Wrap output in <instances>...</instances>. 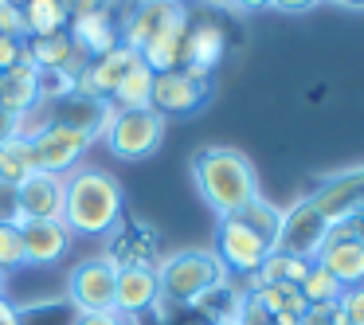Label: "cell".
<instances>
[{
  "label": "cell",
  "instance_id": "16",
  "mask_svg": "<svg viewBox=\"0 0 364 325\" xmlns=\"http://www.w3.org/2000/svg\"><path fill=\"white\" fill-rule=\"evenodd\" d=\"M67 36H71V43L82 51L87 59H98L106 55V51L118 48V16H114V4L102 12H87V16H71V24H67Z\"/></svg>",
  "mask_w": 364,
  "mask_h": 325
},
{
  "label": "cell",
  "instance_id": "20",
  "mask_svg": "<svg viewBox=\"0 0 364 325\" xmlns=\"http://www.w3.org/2000/svg\"><path fill=\"white\" fill-rule=\"evenodd\" d=\"M75 55H79V48L71 43V36H67V32L32 36V40H24V59L40 75H51V71H63L67 75V67H71Z\"/></svg>",
  "mask_w": 364,
  "mask_h": 325
},
{
  "label": "cell",
  "instance_id": "29",
  "mask_svg": "<svg viewBox=\"0 0 364 325\" xmlns=\"http://www.w3.org/2000/svg\"><path fill=\"white\" fill-rule=\"evenodd\" d=\"M337 309L345 314L348 325H364V286H348V290H341Z\"/></svg>",
  "mask_w": 364,
  "mask_h": 325
},
{
  "label": "cell",
  "instance_id": "25",
  "mask_svg": "<svg viewBox=\"0 0 364 325\" xmlns=\"http://www.w3.org/2000/svg\"><path fill=\"white\" fill-rule=\"evenodd\" d=\"M298 290H301V298H306V306H337V298H341V290H345V286H341L337 278L321 267V262H314V267H309V275L301 278Z\"/></svg>",
  "mask_w": 364,
  "mask_h": 325
},
{
  "label": "cell",
  "instance_id": "8",
  "mask_svg": "<svg viewBox=\"0 0 364 325\" xmlns=\"http://www.w3.org/2000/svg\"><path fill=\"white\" fill-rule=\"evenodd\" d=\"M114 267L106 255L87 259L67 275V302L75 306V314H110L114 309Z\"/></svg>",
  "mask_w": 364,
  "mask_h": 325
},
{
  "label": "cell",
  "instance_id": "24",
  "mask_svg": "<svg viewBox=\"0 0 364 325\" xmlns=\"http://www.w3.org/2000/svg\"><path fill=\"white\" fill-rule=\"evenodd\" d=\"M255 298H259V306L267 309L270 317H282V314H290V317H301L306 314V298H301V290L298 286H290V282H270V286H259L255 290Z\"/></svg>",
  "mask_w": 364,
  "mask_h": 325
},
{
  "label": "cell",
  "instance_id": "6",
  "mask_svg": "<svg viewBox=\"0 0 364 325\" xmlns=\"http://www.w3.org/2000/svg\"><path fill=\"white\" fill-rule=\"evenodd\" d=\"M325 239H329V220L314 208V200L301 196V200H294V204L282 212V228H278L274 251L314 262L317 255H321Z\"/></svg>",
  "mask_w": 364,
  "mask_h": 325
},
{
  "label": "cell",
  "instance_id": "15",
  "mask_svg": "<svg viewBox=\"0 0 364 325\" xmlns=\"http://www.w3.org/2000/svg\"><path fill=\"white\" fill-rule=\"evenodd\" d=\"M223 51H228V40H223V28L215 20H200V24L188 28L184 36V59H181V71L188 79H200L208 82L212 71L220 67Z\"/></svg>",
  "mask_w": 364,
  "mask_h": 325
},
{
  "label": "cell",
  "instance_id": "35",
  "mask_svg": "<svg viewBox=\"0 0 364 325\" xmlns=\"http://www.w3.org/2000/svg\"><path fill=\"white\" fill-rule=\"evenodd\" d=\"M309 267H314L309 259H294V255H290V259H286V282H290V286H301V278L309 275Z\"/></svg>",
  "mask_w": 364,
  "mask_h": 325
},
{
  "label": "cell",
  "instance_id": "33",
  "mask_svg": "<svg viewBox=\"0 0 364 325\" xmlns=\"http://www.w3.org/2000/svg\"><path fill=\"white\" fill-rule=\"evenodd\" d=\"M71 325H129V317H122V314H75L71 317Z\"/></svg>",
  "mask_w": 364,
  "mask_h": 325
},
{
  "label": "cell",
  "instance_id": "36",
  "mask_svg": "<svg viewBox=\"0 0 364 325\" xmlns=\"http://www.w3.org/2000/svg\"><path fill=\"white\" fill-rule=\"evenodd\" d=\"M314 4L317 0H270V9H278V12H306Z\"/></svg>",
  "mask_w": 364,
  "mask_h": 325
},
{
  "label": "cell",
  "instance_id": "22",
  "mask_svg": "<svg viewBox=\"0 0 364 325\" xmlns=\"http://www.w3.org/2000/svg\"><path fill=\"white\" fill-rule=\"evenodd\" d=\"M153 79H157V75H153L141 59H137V63L126 71V79L118 82V90L110 95V106H114V110H141V106H149Z\"/></svg>",
  "mask_w": 364,
  "mask_h": 325
},
{
  "label": "cell",
  "instance_id": "41",
  "mask_svg": "<svg viewBox=\"0 0 364 325\" xmlns=\"http://www.w3.org/2000/svg\"><path fill=\"white\" fill-rule=\"evenodd\" d=\"M0 294H9V275L0 270Z\"/></svg>",
  "mask_w": 364,
  "mask_h": 325
},
{
  "label": "cell",
  "instance_id": "5",
  "mask_svg": "<svg viewBox=\"0 0 364 325\" xmlns=\"http://www.w3.org/2000/svg\"><path fill=\"white\" fill-rule=\"evenodd\" d=\"M95 145V134L82 126H71V122H51L40 137L32 142L36 149V169L51 176H71L75 169L82 165V157Z\"/></svg>",
  "mask_w": 364,
  "mask_h": 325
},
{
  "label": "cell",
  "instance_id": "9",
  "mask_svg": "<svg viewBox=\"0 0 364 325\" xmlns=\"http://www.w3.org/2000/svg\"><path fill=\"white\" fill-rule=\"evenodd\" d=\"M137 51L126 48V43H118L114 51H106V55L90 59L87 67L79 71V79H75V95L90 98V102H110V95L118 90V82L126 79V71L137 63Z\"/></svg>",
  "mask_w": 364,
  "mask_h": 325
},
{
  "label": "cell",
  "instance_id": "19",
  "mask_svg": "<svg viewBox=\"0 0 364 325\" xmlns=\"http://www.w3.org/2000/svg\"><path fill=\"white\" fill-rule=\"evenodd\" d=\"M40 102V71L28 59L12 63L9 71H0V110H9L12 118Z\"/></svg>",
  "mask_w": 364,
  "mask_h": 325
},
{
  "label": "cell",
  "instance_id": "32",
  "mask_svg": "<svg viewBox=\"0 0 364 325\" xmlns=\"http://www.w3.org/2000/svg\"><path fill=\"white\" fill-rule=\"evenodd\" d=\"M59 4H63L67 16H87V12H102V9H110L114 0H59Z\"/></svg>",
  "mask_w": 364,
  "mask_h": 325
},
{
  "label": "cell",
  "instance_id": "40",
  "mask_svg": "<svg viewBox=\"0 0 364 325\" xmlns=\"http://www.w3.org/2000/svg\"><path fill=\"white\" fill-rule=\"evenodd\" d=\"M337 4H348V9H364V0H337Z\"/></svg>",
  "mask_w": 364,
  "mask_h": 325
},
{
  "label": "cell",
  "instance_id": "4",
  "mask_svg": "<svg viewBox=\"0 0 364 325\" xmlns=\"http://www.w3.org/2000/svg\"><path fill=\"white\" fill-rule=\"evenodd\" d=\"M165 142V118H161L153 106H141V110H118L106 129L102 145L114 153L118 161H145L161 149Z\"/></svg>",
  "mask_w": 364,
  "mask_h": 325
},
{
  "label": "cell",
  "instance_id": "13",
  "mask_svg": "<svg viewBox=\"0 0 364 325\" xmlns=\"http://www.w3.org/2000/svg\"><path fill=\"white\" fill-rule=\"evenodd\" d=\"M20 243H24V267H55L59 259H67L75 235L63 220H24Z\"/></svg>",
  "mask_w": 364,
  "mask_h": 325
},
{
  "label": "cell",
  "instance_id": "27",
  "mask_svg": "<svg viewBox=\"0 0 364 325\" xmlns=\"http://www.w3.org/2000/svg\"><path fill=\"white\" fill-rule=\"evenodd\" d=\"M55 122V106L51 102H36L32 110L16 114V137H24V142H36V137L43 134V129Z\"/></svg>",
  "mask_w": 364,
  "mask_h": 325
},
{
  "label": "cell",
  "instance_id": "7",
  "mask_svg": "<svg viewBox=\"0 0 364 325\" xmlns=\"http://www.w3.org/2000/svg\"><path fill=\"white\" fill-rule=\"evenodd\" d=\"M270 251H274V247H270L255 228H247L239 215L220 220V231H215V259L223 262L228 275H239V278L259 275L262 259H267Z\"/></svg>",
  "mask_w": 364,
  "mask_h": 325
},
{
  "label": "cell",
  "instance_id": "30",
  "mask_svg": "<svg viewBox=\"0 0 364 325\" xmlns=\"http://www.w3.org/2000/svg\"><path fill=\"white\" fill-rule=\"evenodd\" d=\"M0 223H12V228L24 223V215H20V196H16L12 184H0Z\"/></svg>",
  "mask_w": 364,
  "mask_h": 325
},
{
  "label": "cell",
  "instance_id": "18",
  "mask_svg": "<svg viewBox=\"0 0 364 325\" xmlns=\"http://www.w3.org/2000/svg\"><path fill=\"white\" fill-rule=\"evenodd\" d=\"M24 220H63V176L32 173L16 188Z\"/></svg>",
  "mask_w": 364,
  "mask_h": 325
},
{
  "label": "cell",
  "instance_id": "38",
  "mask_svg": "<svg viewBox=\"0 0 364 325\" xmlns=\"http://www.w3.org/2000/svg\"><path fill=\"white\" fill-rule=\"evenodd\" d=\"M231 9H239V12H255V9H270V0H228Z\"/></svg>",
  "mask_w": 364,
  "mask_h": 325
},
{
  "label": "cell",
  "instance_id": "17",
  "mask_svg": "<svg viewBox=\"0 0 364 325\" xmlns=\"http://www.w3.org/2000/svg\"><path fill=\"white\" fill-rule=\"evenodd\" d=\"M314 262H321V267L329 270L345 290L348 286H364V243L360 239L337 235V231L329 228V239H325L321 255H317Z\"/></svg>",
  "mask_w": 364,
  "mask_h": 325
},
{
  "label": "cell",
  "instance_id": "11",
  "mask_svg": "<svg viewBox=\"0 0 364 325\" xmlns=\"http://www.w3.org/2000/svg\"><path fill=\"white\" fill-rule=\"evenodd\" d=\"M161 302V286H157V270L145 267V262H129V267H118L114 275V314L122 317H141L149 314Z\"/></svg>",
  "mask_w": 364,
  "mask_h": 325
},
{
  "label": "cell",
  "instance_id": "14",
  "mask_svg": "<svg viewBox=\"0 0 364 325\" xmlns=\"http://www.w3.org/2000/svg\"><path fill=\"white\" fill-rule=\"evenodd\" d=\"M309 200H314V208L329 220V228H337V223L360 215L364 212V169L329 176V181H325Z\"/></svg>",
  "mask_w": 364,
  "mask_h": 325
},
{
  "label": "cell",
  "instance_id": "2",
  "mask_svg": "<svg viewBox=\"0 0 364 325\" xmlns=\"http://www.w3.org/2000/svg\"><path fill=\"white\" fill-rule=\"evenodd\" d=\"M192 181H196L204 204L212 208L220 220L239 215L251 200H259V176L247 153L231 149V145H208L192 157Z\"/></svg>",
  "mask_w": 364,
  "mask_h": 325
},
{
  "label": "cell",
  "instance_id": "28",
  "mask_svg": "<svg viewBox=\"0 0 364 325\" xmlns=\"http://www.w3.org/2000/svg\"><path fill=\"white\" fill-rule=\"evenodd\" d=\"M24 267V243H20V228L12 223H0V270L12 275V270Z\"/></svg>",
  "mask_w": 364,
  "mask_h": 325
},
{
  "label": "cell",
  "instance_id": "10",
  "mask_svg": "<svg viewBox=\"0 0 364 325\" xmlns=\"http://www.w3.org/2000/svg\"><path fill=\"white\" fill-rule=\"evenodd\" d=\"M192 28V16L184 4H173V12L165 16V24L157 28V36H153L149 43H145L137 55H141V63L149 67L153 75H165V71H181V59H184V36H188Z\"/></svg>",
  "mask_w": 364,
  "mask_h": 325
},
{
  "label": "cell",
  "instance_id": "21",
  "mask_svg": "<svg viewBox=\"0 0 364 325\" xmlns=\"http://www.w3.org/2000/svg\"><path fill=\"white\" fill-rule=\"evenodd\" d=\"M20 4V16H24V36H55V32H67L71 16L63 12L59 0H16Z\"/></svg>",
  "mask_w": 364,
  "mask_h": 325
},
{
  "label": "cell",
  "instance_id": "26",
  "mask_svg": "<svg viewBox=\"0 0 364 325\" xmlns=\"http://www.w3.org/2000/svg\"><path fill=\"white\" fill-rule=\"evenodd\" d=\"M239 220L247 223V228H255L259 231L262 239H267L270 247L278 243V228H282V208H274L270 204V200H251V204L243 208V212H239Z\"/></svg>",
  "mask_w": 364,
  "mask_h": 325
},
{
  "label": "cell",
  "instance_id": "12",
  "mask_svg": "<svg viewBox=\"0 0 364 325\" xmlns=\"http://www.w3.org/2000/svg\"><path fill=\"white\" fill-rule=\"evenodd\" d=\"M208 102V82L188 79L184 71H165L153 79V98L149 106L161 118H184V114H196Z\"/></svg>",
  "mask_w": 364,
  "mask_h": 325
},
{
  "label": "cell",
  "instance_id": "23",
  "mask_svg": "<svg viewBox=\"0 0 364 325\" xmlns=\"http://www.w3.org/2000/svg\"><path fill=\"white\" fill-rule=\"evenodd\" d=\"M32 173H40V169H36V149H32V142H24V137H12V142L0 145V184H12V188H20V184H24Z\"/></svg>",
  "mask_w": 364,
  "mask_h": 325
},
{
  "label": "cell",
  "instance_id": "31",
  "mask_svg": "<svg viewBox=\"0 0 364 325\" xmlns=\"http://www.w3.org/2000/svg\"><path fill=\"white\" fill-rule=\"evenodd\" d=\"M24 59V40H12V36H0V71H9L12 63Z\"/></svg>",
  "mask_w": 364,
  "mask_h": 325
},
{
  "label": "cell",
  "instance_id": "34",
  "mask_svg": "<svg viewBox=\"0 0 364 325\" xmlns=\"http://www.w3.org/2000/svg\"><path fill=\"white\" fill-rule=\"evenodd\" d=\"M0 325H24V309L9 294H0Z\"/></svg>",
  "mask_w": 364,
  "mask_h": 325
},
{
  "label": "cell",
  "instance_id": "37",
  "mask_svg": "<svg viewBox=\"0 0 364 325\" xmlns=\"http://www.w3.org/2000/svg\"><path fill=\"white\" fill-rule=\"evenodd\" d=\"M12 137H16V118L9 110H0V145L12 142Z\"/></svg>",
  "mask_w": 364,
  "mask_h": 325
},
{
  "label": "cell",
  "instance_id": "1",
  "mask_svg": "<svg viewBox=\"0 0 364 325\" xmlns=\"http://www.w3.org/2000/svg\"><path fill=\"white\" fill-rule=\"evenodd\" d=\"M126 192L118 176L98 165H79L63 176V223L79 239H106L122 223Z\"/></svg>",
  "mask_w": 364,
  "mask_h": 325
},
{
  "label": "cell",
  "instance_id": "39",
  "mask_svg": "<svg viewBox=\"0 0 364 325\" xmlns=\"http://www.w3.org/2000/svg\"><path fill=\"white\" fill-rule=\"evenodd\" d=\"M270 325H301V317H290V314H282V317H270Z\"/></svg>",
  "mask_w": 364,
  "mask_h": 325
},
{
  "label": "cell",
  "instance_id": "3",
  "mask_svg": "<svg viewBox=\"0 0 364 325\" xmlns=\"http://www.w3.org/2000/svg\"><path fill=\"white\" fill-rule=\"evenodd\" d=\"M157 270V286L161 298L168 306H196L208 290L228 282V270L215 259V251H204V247H188V251H173L161 262H153Z\"/></svg>",
  "mask_w": 364,
  "mask_h": 325
}]
</instances>
